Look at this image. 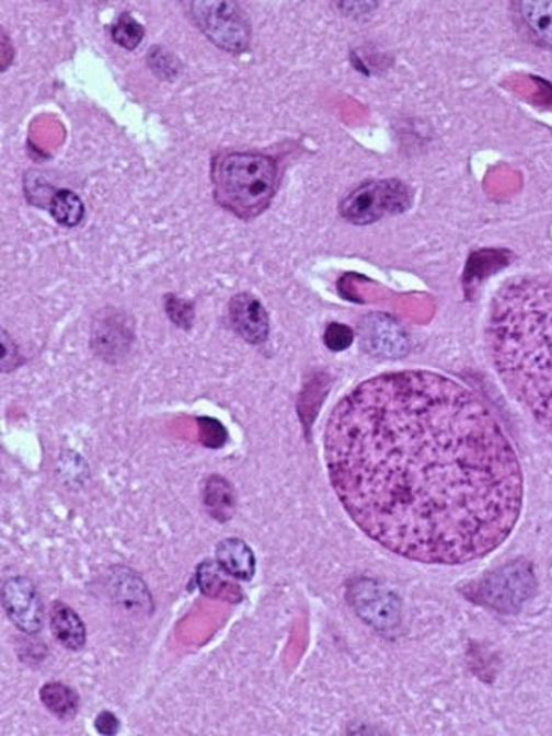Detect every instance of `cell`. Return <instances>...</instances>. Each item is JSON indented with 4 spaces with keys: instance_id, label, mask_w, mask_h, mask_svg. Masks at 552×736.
<instances>
[{
    "instance_id": "obj_1",
    "label": "cell",
    "mask_w": 552,
    "mask_h": 736,
    "mask_svg": "<svg viewBox=\"0 0 552 736\" xmlns=\"http://www.w3.org/2000/svg\"><path fill=\"white\" fill-rule=\"evenodd\" d=\"M325 462L360 531L411 561H476L520 517L521 467L502 426L471 390L433 371L379 375L338 401Z\"/></svg>"
},
{
    "instance_id": "obj_2",
    "label": "cell",
    "mask_w": 552,
    "mask_h": 736,
    "mask_svg": "<svg viewBox=\"0 0 552 736\" xmlns=\"http://www.w3.org/2000/svg\"><path fill=\"white\" fill-rule=\"evenodd\" d=\"M492 363L537 423L552 430V281L514 279L492 304Z\"/></svg>"
},
{
    "instance_id": "obj_3",
    "label": "cell",
    "mask_w": 552,
    "mask_h": 736,
    "mask_svg": "<svg viewBox=\"0 0 552 736\" xmlns=\"http://www.w3.org/2000/svg\"><path fill=\"white\" fill-rule=\"evenodd\" d=\"M217 204L239 219L263 215L278 189V165L256 153H228L211 172Z\"/></svg>"
},
{
    "instance_id": "obj_4",
    "label": "cell",
    "mask_w": 552,
    "mask_h": 736,
    "mask_svg": "<svg viewBox=\"0 0 552 736\" xmlns=\"http://www.w3.org/2000/svg\"><path fill=\"white\" fill-rule=\"evenodd\" d=\"M191 21L197 25L219 49L230 54H242L249 49L252 42V25L245 11L235 2H191Z\"/></svg>"
},
{
    "instance_id": "obj_5",
    "label": "cell",
    "mask_w": 552,
    "mask_h": 736,
    "mask_svg": "<svg viewBox=\"0 0 552 736\" xmlns=\"http://www.w3.org/2000/svg\"><path fill=\"white\" fill-rule=\"evenodd\" d=\"M411 191L399 180H379L360 184L342 200L338 211L348 222L367 226L384 216L400 215L410 208Z\"/></svg>"
},
{
    "instance_id": "obj_6",
    "label": "cell",
    "mask_w": 552,
    "mask_h": 736,
    "mask_svg": "<svg viewBox=\"0 0 552 736\" xmlns=\"http://www.w3.org/2000/svg\"><path fill=\"white\" fill-rule=\"evenodd\" d=\"M532 570L521 563H511L498 572L488 574L476 585L471 595L474 601L499 610V612H515L532 594Z\"/></svg>"
},
{
    "instance_id": "obj_7",
    "label": "cell",
    "mask_w": 552,
    "mask_h": 736,
    "mask_svg": "<svg viewBox=\"0 0 552 736\" xmlns=\"http://www.w3.org/2000/svg\"><path fill=\"white\" fill-rule=\"evenodd\" d=\"M348 598L356 613L379 631H389L399 624V599L373 580L360 579L349 585Z\"/></svg>"
},
{
    "instance_id": "obj_8",
    "label": "cell",
    "mask_w": 552,
    "mask_h": 736,
    "mask_svg": "<svg viewBox=\"0 0 552 736\" xmlns=\"http://www.w3.org/2000/svg\"><path fill=\"white\" fill-rule=\"evenodd\" d=\"M2 603L11 623L25 634H36L43 628L42 598L27 577H11L3 584Z\"/></svg>"
},
{
    "instance_id": "obj_9",
    "label": "cell",
    "mask_w": 552,
    "mask_h": 736,
    "mask_svg": "<svg viewBox=\"0 0 552 736\" xmlns=\"http://www.w3.org/2000/svg\"><path fill=\"white\" fill-rule=\"evenodd\" d=\"M360 338H363V347L368 353L386 356V358L404 355L410 345L403 327L388 315L377 314L364 319Z\"/></svg>"
},
{
    "instance_id": "obj_10",
    "label": "cell",
    "mask_w": 552,
    "mask_h": 736,
    "mask_svg": "<svg viewBox=\"0 0 552 736\" xmlns=\"http://www.w3.org/2000/svg\"><path fill=\"white\" fill-rule=\"evenodd\" d=\"M230 322L235 333L249 344L261 345L268 337V314L256 297L242 292L231 298Z\"/></svg>"
},
{
    "instance_id": "obj_11",
    "label": "cell",
    "mask_w": 552,
    "mask_h": 736,
    "mask_svg": "<svg viewBox=\"0 0 552 736\" xmlns=\"http://www.w3.org/2000/svg\"><path fill=\"white\" fill-rule=\"evenodd\" d=\"M216 562L233 579L252 580L255 576V552L242 540L227 539L217 544Z\"/></svg>"
},
{
    "instance_id": "obj_12",
    "label": "cell",
    "mask_w": 552,
    "mask_h": 736,
    "mask_svg": "<svg viewBox=\"0 0 552 736\" xmlns=\"http://www.w3.org/2000/svg\"><path fill=\"white\" fill-rule=\"evenodd\" d=\"M51 634L66 649L80 651L87 643V628L80 614L62 602H55L50 612Z\"/></svg>"
},
{
    "instance_id": "obj_13",
    "label": "cell",
    "mask_w": 552,
    "mask_h": 736,
    "mask_svg": "<svg viewBox=\"0 0 552 736\" xmlns=\"http://www.w3.org/2000/svg\"><path fill=\"white\" fill-rule=\"evenodd\" d=\"M230 577V574L220 568L219 563L212 561L200 563L197 574H195L202 594L209 596V598L239 602L242 599V590L238 585L231 583Z\"/></svg>"
},
{
    "instance_id": "obj_14",
    "label": "cell",
    "mask_w": 552,
    "mask_h": 736,
    "mask_svg": "<svg viewBox=\"0 0 552 736\" xmlns=\"http://www.w3.org/2000/svg\"><path fill=\"white\" fill-rule=\"evenodd\" d=\"M517 11L529 35L552 50V0L518 2Z\"/></svg>"
},
{
    "instance_id": "obj_15",
    "label": "cell",
    "mask_w": 552,
    "mask_h": 736,
    "mask_svg": "<svg viewBox=\"0 0 552 736\" xmlns=\"http://www.w3.org/2000/svg\"><path fill=\"white\" fill-rule=\"evenodd\" d=\"M39 699L51 715L60 717V720H72L79 712V695L65 683H46L39 691Z\"/></svg>"
},
{
    "instance_id": "obj_16",
    "label": "cell",
    "mask_w": 552,
    "mask_h": 736,
    "mask_svg": "<svg viewBox=\"0 0 552 736\" xmlns=\"http://www.w3.org/2000/svg\"><path fill=\"white\" fill-rule=\"evenodd\" d=\"M234 492L223 478L212 476L206 482L205 506L219 521L230 520L234 511Z\"/></svg>"
},
{
    "instance_id": "obj_17",
    "label": "cell",
    "mask_w": 552,
    "mask_h": 736,
    "mask_svg": "<svg viewBox=\"0 0 552 736\" xmlns=\"http://www.w3.org/2000/svg\"><path fill=\"white\" fill-rule=\"evenodd\" d=\"M50 215L62 227H77L84 217L82 198L69 189H60L50 202Z\"/></svg>"
},
{
    "instance_id": "obj_18",
    "label": "cell",
    "mask_w": 552,
    "mask_h": 736,
    "mask_svg": "<svg viewBox=\"0 0 552 736\" xmlns=\"http://www.w3.org/2000/svg\"><path fill=\"white\" fill-rule=\"evenodd\" d=\"M112 39L127 50H135L143 39V27L131 14L123 13L112 27Z\"/></svg>"
},
{
    "instance_id": "obj_19",
    "label": "cell",
    "mask_w": 552,
    "mask_h": 736,
    "mask_svg": "<svg viewBox=\"0 0 552 736\" xmlns=\"http://www.w3.org/2000/svg\"><path fill=\"white\" fill-rule=\"evenodd\" d=\"M165 312H168L172 322H174L175 325L183 327V330H189V327L193 326V304L174 296V294H169V296L165 297Z\"/></svg>"
},
{
    "instance_id": "obj_20",
    "label": "cell",
    "mask_w": 552,
    "mask_h": 736,
    "mask_svg": "<svg viewBox=\"0 0 552 736\" xmlns=\"http://www.w3.org/2000/svg\"><path fill=\"white\" fill-rule=\"evenodd\" d=\"M355 333L352 327L344 325V323H331L325 331V345L331 352H344L353 344Z\"/></svg>"
},
{
    "instance_id": "obj_21",
    "label": "cell",
    "mask_w": 552,
    "mask_h": 736,
    "mask_svg": "<svg viewBox=\"0 0 552 736\" xmlns=\"http://www.w3.org/2000/svg\"><path fill=\"white\" fill-rule=\"evenodd\" d=\"M149 62L152 71L163 72L164 79L172 80L175 76H179L180 61L176 60L174 55L168 54V50H164L163 47H154L150 50Z\"/></svg>"
},
{
    "instance_id": "obj_22",
    "label": "cell",
    "mask_w": 552,
    "mask_h": 736,
    "mask_svg": "<svg viewBox=\"0 0 552 736\" xmlns=\"http://www.w3.org/2000/svg\"><path fill=\"white\" fill-rule=\"evenodd\" d=\"M197 422L206 447L220 448L226 445L227 430L219 422L212 418H198Z\"/></svg>"
},
{
    "instance_id": "obj_23",
    "label": "cell",
    "mask_w": 552,
    "mask_h": 736,
    "mask_svg": "<svg viewBox=\"0 0 552 736\" xmlns=\"http://www.w3.org/2000/svg\"><path fill=\"white\" fill-rule=\"evenodd\" d=\"M94 726L101 735H116L119 732L120 723L112 712H102L95 720Z\"/></svg>"
}]
</instances>
